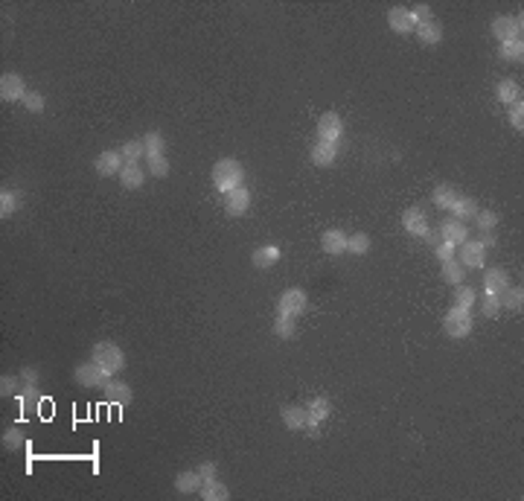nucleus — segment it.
Listing matches in <instances>:
<instances>
[{"instance_id":"7c9ffc66","label":"nucleus","mask_w":524,"mask_h":501,"mask_svg":"<svg viewBox=\"0 0 524 501\" xmlns=\"http://www.w3.org/2000/svg\"><path fill=\"white\" fill-rule=\"evenodd\" d=\"M501 297V309H510V312H521L524 309V289L521 286H510Z\"/></svg>"},{"instance_id":"a19ab883","label":"nucleus","mask_w":524,"mask_h":501,"mask_svg":"<svg viewBox=\"0 0 524 501\" xmlns=\"http://www.w3.org/2000/svg\"><path fill=\"white\" fill-rule=\"evenodd\" d=\"M21 388H23L21 376H3V379H0V396H18Z\"/></svg>"},{"instance_id":"f03ea898","label":"nucleus","mask_w":524,"mask_h":501,"mask_svg":"<svg viewBox=\"0 0 524 501\" xmlns=\"http://www.w3.org/2000/svg\"><path fill=\"white\" fill-rule=\"evenodd\" d=\"M146 169L155 178H166L169 175V158H166V140L160 132H149L146 137Z\"/></svg>"},{"instance_id":"4468645a","label":"nucleus","mask_w":524,"mask_h":501,"mask_svg":"<svg viewBox=\"0 0 524 501\" xmlns=\"http://www.w3.org/2000/svg\"><path fill=\"white\" fill-rule=\"evenodd\" d=\"M318 137H321V140H332V143H341V137H344V120H341V114H338V111L321 114V120H318Z\"/></svg>"},{"instance_id":"5701e85b","label":"nucleus","mask_w":524,"mask_h":501,"mask_svg":"<svg viewBox=\"0 0 524 501\" xmlns=\"http://www.w3.org/2000/svg\"><path fill=\"white\" fill-rule=\"evenodd\" d=\"M416 38L419 44H425V47H437L442 41V23L437 18H431V21H423V23H416Z\"/></svg>"},{"instance_id":"39448f33","label":"nucleus","mask_w":524,"mask_h":501,"mask_svg":"<svg viewBox=\"0 0 524 501\" xmlns=\"http://www.w3.org/2000/svg\"><path fill=\"white\" fill-rule=\"evenodd\" d=\"M309 309V295L297 286L286 289L283 295L277 297V315H286V318H303Z\"/></svg>"},{"instance_id":"58836bf2","label":"nucleus","mask_w":524,"mask_h":501,"mask_svg":"<svg viewBox=\"0 0 524 501\" xmlns=\"http://www.w3.org/2000/svg\"><path fill=\"white\" fill-rule=\"evenodd\" d=\"M3 446L9 449V452H18V449H23L27 446V435L15 426V428H6L3 431Z\"/></svg>"},{"instance_id":"2eb2a0df","label":"nucleus","mask_w":524,"mask_h":501,"mask_svg":"<svg viewBox=\"0 0 524 501\" xmlns=\"http://www.w3.org/2000/svg\"><path fill=\"white\" fill-rule=\"evenodd\" d=\"M309 160L314 163V167H321V169L332 167V163L338 160V143H332V140H321V137H318V140L312 143Z\"/></svg>"},{"instance_id":"393cba45","label":"nucleus","mask_w":524,"mask_h":501,"mask_svg":"<svg viewBox=\"0 0 524 501\" xmlns=\"http://www.w3.org/2000/svg\"><path fill=\"white\" fill-rule=\"evenodd\" d=\"M201 475H198V469H184V472H178L175 475V489H178L181 496H192V493H198L201 489Z\"/></svg>"},{"instance_id":"ddd939ff","label":"nucleus","mask_w":524,"mask_h":501,"mask_svg":"<svg viewBox=\"0 0 524 501\" xmlns=\"http://www.w3.org/2000/svg\"><path fill=\"white\" fill-rule=\"evenodd\" d=\"M402 228L405 233H411V236H419V239H425L428 236V216H425V210L423 207H408L402 210Z\"/></svg>"},{"instance_id":"aec40b11","label":"nucleus","mask_w":524,"mask_h":501,"mask_svg":"<svg viewBox=\"0 0 524 501\" xmlns=\"http://www.w3.org/2000/svg\"><path fill=\"white\" fill-rule=\"evenodd\" d=\"M510 289V274L504 268H486L484 271V291L486 295H504Z\"/></svg>"},{"instance_id":"f3484780","label":"nucleus","mask_w":524,"mask_h":501,"mask_svg":"<svg viewBox=\"0 0 524 501\" xmlns=\"http://www.w3.org/2000/svg\"><path fill=\"white\" fill-rule=\"evenodd\" d=\"M388 27L396 35H408V32L416 29V21H414V15H411V9H408V6H393L388 12Z\"/></svg>"},{"instance_id":"473e14b6","label":"nucleus","mask_w":524,"mask_h":501,"mask_svg":"<svg viewBox=\"0 0 524 501\" xmlns=\"http://www.w3.org/2000/svg\"><path fill=\"white\" fill-rule=\"evenodd\" d=\"M458 195H460V193L454 190V186H449V184H437V186H434V193H431V201H434L440 210H449Z\"/></svg>"},{"instance_id":"c9c22d12","label":"nucleus","mask_w":524,"mask_h":501,"mask_svg":"<svg viewBox=\"0 0 524 501\" xmlns=\"http://www.w3.org/2000/svg\"><path fill=\"white\" fill-rule=\"evenodd\" d=\"M498 56L504 58V62H521L524 58V41H507V44H498Z\"/></svg>"},{"instance_id":"a211bd4d","label":"nucleus","mask_w":524,"mask_h":501,"mask_svg":"<svg viewBox=\"0 0 524 501\" xmlns=\"http://www.w3.org/2000/svg\"><path fill=\"white\" fill-rule=\"evenodd\" d=\"M347 233L341 228H329V230H323L321 233V251L323 254H329V256H341L347 254Z\"/></svg>"},{"instance_id":"7ed1b4c3","label":"nucleus","mask_w":524,"mask_h":501,"mask_svg":"<svg viewBox=\"0 0 524 501\" xmlns=\"http://www.w3.org/2000/svg\"><path fill=\"white\" fill-rule=\"evenodd\" d=\"M90 358L102 367V373H105L108 379L116 376V373L125 367V353H123V350L116 347L114 341H97V344L90 347Z\"/></svg>"},{"instance_id":"6ab92c4d","label":"nucleus","mask_w":524,"mask_h":501,"mask_svg":"<svg viewBox=\"0 0 524 501\" xmlns=\"http://www.w3.org/2000/svg\"><path fill=\"white\" fill-rule=\"evenodd\" d=\"M279 260H283V251H279V245H262V248H256L251 254V265L265 271V268H274Z\"/></svg>"},{"instance_id":"f704fd0d","label":"nucleus","mask_w":524,"mask_h":501,"mask_svg":"<svg viewBox=\"0 0 524 501\" xmlns=\"http://www.w3.org/2000/svg\"><path fill=\"white\" fill-rule=\"evenodd\" d=\"M498 221H501V216L495 213V210H477L475 213V228L481 233H492L498 228Z\"/></svg>"},{"instance_id":"412c9836","label":"nucleus","mask_w":524,"mask_h":501,"mask_svg":"<svg viewBox=\"0 0 524 501\" xmlns=\"http://www.w3.org/2000/svg\"><path fill=\"white\" fill-rule=\"evenodd\" d=\"M440 236L442 242H451V245H463L466 239H469V228L463 225V221L458 219H446V221H440Z\"/></svg>"},{"instance_id":"2f4dec72","label":"nucleus","mask_w":524,"mask_h":501,"mask_svg":"<svg viewBox=\"0 0 524 501\" xmlns=\"http://www.w3.org/2000/svg\"><path fill=\"white\" fill-rule=\"evenodd\" d=\"M120 155L125 163H140V158H146V140H125L120 146Z\"/></svg>"},{"instance_id":"a18cd8bd","label":"nucleus","mask_w":524,"mask_h":501,"mask_svg":"<svg viewBox=\"0 0 524 501\" xmlns=\"http://www.w3.org/2000/svg\"><path fill=\"white\" fill-rule=\"evenodd\" d=\"M408 9H411V15H414L416 23H423V21H431V18H434V12H431L428 3H414V6H408Z\"/></svg>"},{"instance_id":"20e7f679","label":"nucleus","mask_w":524,"mask_h":501,"mask_svg":"<svg viewBox=\"0 0 524 501\" xmlns=\"http://www.w3.org/2000/svg\"><path fill=\"white\" fill-rule=\"evenodd\" d=\"M472 309H463V306H451L446 312V318H442V332H446L449 338H454V341H463V338H469L472 335Z\"/></svg>"},{"instance_id":"72a5a7b5","label":"nucleus","mask_w":524,"mask_h":501,"mask_svg":"<svg viewBox=\"0 0 524 501\" xmlns=\"http://www.w3.org/2000/svg\"><path fill=\"white\" fill-rule=\"evenodd\" d=\"M274 335L279 338V341H291V338L297 335V326H295V318H286V315H277L274 318Z\"/></svg>"},{"instance_id":"f8f14e48","label":"nucleus","mask_w":524,"mask_h":501,"mask_svg":"<svg viewBox=\"0 0 524 501\" xmlns=\"http://www.w3.org/2000/svg\"><path fill=\"white\" fill-rule=\"evenodd\" d=\"M29 93L27 82L21 73H3L0 76V99L3 102H23V97Z\"/></svg>"},{"instance_id":"9b49d317","label":"nucleus","mask_w":524,"mask_h":501,"mask_svg":"<svg viewBox=\"0 0 524 501\" xmlns=\"http://www.w3.org/2000/svg\"><path fill=\"white\" fill-rule=\"evenodd\" d=\"M458 262L463 268H484L486 265V248L477 239H466L458 245Z\"/></svg>"},{"instance_id":"1a4fd4ad","label":"nucleus","mask_w":524,"mask_h":501,"mask_svg":"<svg viewBox=\"0 0 524 501\" xmlns=\"http://www.w3.org/2000/svg\"><path fill=\"white\" fill-rule=\"evenodd\" d=\"M221 201H225V213L227 216L239 219V216H245L251 210V190L242 184V186H236V190H230V193L221 195Z\"/></svg>"},{"instance_id":"de8ad7c7","label":"nucleus","mask_w":524,"mask_h":501,"mask_svg":"<svg viewBox=\"0 0 524 501\" xmlns=\"http://www.w3.org/2000/svg\"><path fill=\"white\" fill-rule=\"evenodd\" d=\"M477 242H481L486 251H489V248H495V242H498V239H495V230H492V233H481V239H477Z\"/></svg>"},{"instance_id":"09e8293b","label":"nucleus","mask_w":524,"mask_h":501,"mask_svg":"<svg viewBox=\"0 0 524 501\" xmlns=\"http://www.w3.org/2000/svg\"><path fill=\"white\" fill-rule=\"evenodd\" d=\"M431 245H440L442 242V236H440V230H428V236H425Z\"/></svg>"},{"instance_id":"423d86ee","label":"nucleus","mask_w":524,"mask_h":501,"mask_svg":"<svg viewBox=\"0 0 524 501\" xmlns=\"http://www.w3.org/2000/svg\"><path fill=\"white\" fill-rule=\"evenodd\" d=\"M279 414H283L286 428H291V431H309V435L314 437V435H318V428H321L312 419V414L306 411V405H286Z\"/></svg>"},{"instance_id":"e433bc0d","label":"nucleus","mask_w":524,"mask_h":501,"mask_svg":"<svg viewBox=\"0 0 524 501\" xmlns=\"http://www.w3.org/2000/svg\"><path fill=\"white\" fill-rule=\"evenodd\" d=\"M370 251V236L367 233H361V230H355L353 236L347 239V254H355V256H364Z\"/></svg>"},{"instance_id":"dca6fc26","label":"nucleus","mask_w":524,"mask_h":501,"mask_svg":"<svg viewBox=\"0 0 524 501\" xmlns=\"http://www.w3.org/2000/svg\"><path fill=\"white\" fill-rule=\"evenodd\" d=\"M123 155H120V149H105L99 151V158L93 160V169H97L102 178H114V175H120L123 169Z\"/></svg>"},{"instance_id":"c85d7f7f","label":"nucleus","mask_w":524,"mask_h":501,"mask_svg":"<svg viewBox=\"0 0 524 501\" xmlns=\"http://www.w3.org/2000/svg\"><path fill=\"white\" fill-rule=\"evenodd\" d=\"M21 193L18 190H9V186H3L0 190V216L9 219V216H15L18 213V207H21Z\"/></svg>"},{"instance_id":"bb28decb","label":"nucleus","mask_w":524,"mask_h":501,"mask_svg":"<svg viewBox=\"0 0 524 501\" xmlns=\"http://www.w3.org/2000/svg\"><path fill=\"white\" fill-rule=\"evenodd\" d=\"M198 496H201L204 501H227V498H230V489H227V484H221L219 478H213V481H204V484H201Z\"/></svg>"},{"instance_id":"cd10ccee","label":"nucleus","mask_w":524,"mask_h":501,"mask_svg":"<svg viewBox=\"0 0 524 501\" xmlns=\"http://www.w3.org/2000/svg\"><path fill=\"white\" fill-rule=\"evenodd\" d=\"M440 277L446 280L449 286H460V283H463V277H466V268L458 262V256H454V260L440 262Z\"/></svg>"},{"instance_id":"a878e982","label":"nucleus","mask_w":524,"mask_h":501,"mask_svg":"<svg viewBox=\"0 0 524 501\" xmlns=\"http://www.w3.org/2000/svg\"><path fill=\"white\" fill-rule=\"evenodd\" d=\"M495 97L504 102V105L519 102V99H521V85H519L516 79H501L498 85H495Z\"/></svg>"},{"instance_id":"ea45409f","label":"nucleus","mask_w":524,"mask_h":501,"mask_svg":"<svg viewBox=\"0 0 524 501\" xmlns=\"http://www.w3.org/2000/svg\"><path fill=\"white\" fill-rule=\"evenodd\" d=\"M507 120H510V125L516 128L519 134L524 132V99H519V102L507 105Z\"/></svg>"},{"instance_id":"49530a36","label":"nucleus","mask_w":524,"mask_h":501,"mask_svg":"<svg viewBox=\"0 0 524 501\" xmlns=\"http://www.w3.org/2000/svg\"><path fill=\"white\" fill-rule=\"evenodd\" d=\"M198 475H201V481H213V478H219V466L213 461H204L198 466Z\"/></svg>"},{"instance_id":"0eeeda50","label":"nucleus","mask_w":524,"mask_h":501,"mask_svg":"<svg viewBox=\"0 0 524 501\" xmlns=\"http://www.w3.org/2000/svg\"><path fill=\"white\" fill-rule=\"evenodd\" d=\"M521 32H524V18H521V15H498V18L492 21V35H495L501 44L519 41Z\"/></svg>"},{"instance_id":"9d476101","label":"nucleus","mask_w":524,"mask_h":501,"mask_svg":"<svg viewBox=\"0 0 524 501\" xmlns=\"http://www.w3.org/2000/svg\"><path fill=\"white\" fill-rule=\"evenodd\" d=\"M73 379H76V384H82V388H102L108 376L102 373V367L97 365V361L88 358V361H82V365H76Z\"/></svg>"},{"instance_id":"b1692460","label":"nucleus","mask_w":524,"mask_h":501,"mask_svg":"<svg viewBox=\"0 0 524 501\" xmlns=\"http://www.w3.org/2000/svg\"><path fill=\"white\" fill-rule=\"evenodd\" d=\"M477 210H481V207H477L475 198H469V195H458V198H454V204L449 207V213H451V219H458V221H463V225H466L469 219H475Z\"/></svg>"},{"instance_id":"c03bdc74","label":"nucleus","mask_w":524,"mask_h":501,"mask_svg":"<svg viewBox=\"0 0 524 501\" xmlns=\"http://www.w3.org/2000/svg\"><path fill=\"white\" fill-rule=\"evenodd\" d=\"M434 256H437L440 262L454 260V256H458V245H451V242H440V245H434Z\"/></svg>"},{"instance_id":"4be33fe9","label":"nucleus","mask_w":524,"mask_h":501,"mask_svg":"<svg viewBox=\"0 0 524 501\" xmlns=\"http://www.w3.org/2000/svg\"><path fill=\"white\" fill-rule=\"evenodd\" d=\"M116 178H120L123 190H140V186L146 184V169L140 167V163H123V169Z\"/></svg>"},{"instance_id":"f257e3e1","label":"nucleus","mask_w":524,"mask_h":501,"mask_svg":"<svg viewBox=\"0 0 524 501\" xmlns=\"http://www.w3.org/2000/svg\"><path fill=\"white\" fill-rule=\"evenodd\" d=\"M210 178H213L216 190L225 195V193H230V190H236V186H242V181H245V167H242L236 158H221L216 167H213V172H210Z\"/></svg>"},{"instance_id":"6e6552de","label":"nucleus","mask_w":524,"mask_h":501,"mask_svg":"<svg viewBox=\"0 0 524 501\" xmlns=\"http://www.w3.org/2000/svg\"><path fill=\"white\" fill-rule=\"evenodd\" d=\"M102 393H105V402H111V405H116V408H128L132 405V384H125V382H120L116 376H111V379H105V384L99 388Z\"/></svg>"},{"instance_id":"c756f323","label":"nucleus","mask_w":524,"mask_h":501,"mask_svg":"<svg viewBox=\"0 0 524 501\" xmlns=\"http://www.w3.org/2000/svg\"><path fill=\"white\" fill-rule=\"evenodd\" d=\"M306 411L312 414V419L314 423H323V419H329V414H332V402L326 400V396H312V400L306 402Z\"/></svg>"},{"instance_id":"79ce46f5","label":"nucleus","mask_w":524,"mask_h":501,"mask_svg":"<svg viewBox=\"0 0 524 501\" xmlns=\"http://www.w3.org/2000/svg\"><path fill=\"white\" fill-rule=\"evenodd\" d=\"M44 93H38V90H29L27 97H23V108H27L29 114H41L44 111Z\"/></svg>"},{"instance_id":"37998d69","label":"nucleus","mask_w":524,"mask_h":501,"mask_svg":"<svg viewBox=\"0 0 524 501\" xmlns=\"http://www.w3.org/2000/svg\"><path fill=\"white\" fill-rule=\"evenodd\" d=\"M481 312H484V318H495V315L501 312V297L498 295H484L481 297Z\"/></svg>"},{"instance_id":"4c0bfd02","label":"nucleus","mask_w":524,"mask_h":501,"mask_svg":"<svg viewBox=\"0 0 524 501\" xmlns=\"http://www.w3.org/2000/svg\"><path fill=\"white\" fill-rule=\"evenodd\" d=\"M475 300H477V295H475V289H472V286H466V283L454 286V306L472 309V306H475Z\"/></svg>"}]
</instances>
